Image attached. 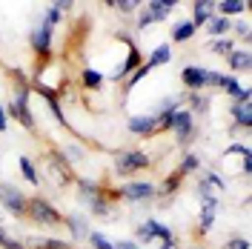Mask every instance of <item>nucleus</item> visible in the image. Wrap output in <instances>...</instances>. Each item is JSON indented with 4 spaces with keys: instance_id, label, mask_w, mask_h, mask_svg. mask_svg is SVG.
I'll use <instances>...</instances> for the list:
<instances>
[{
    "instance_id": "13",
    "label": "nucleus",
    "mask_w": 252,
    "mask_h": 249,
    "mask_svg": "<svg viewBox=\"0 0 252 249\" xmlns=\"http://www.w3.org/2000/svg\"><path fill=\"white\" fill-rule=\"evenodd\" d=\"M72 187H75L78 203H83V206H86L89 201H94V198L103 192V184H100V181H94V178H83V175L75 178V184H72Z\"/></svg>"
},
{
    "instance_id": "29",
    "label": "nucleus",
    "mask_w": 252,
    "mask_h": 249,
    "mask_svg": "<svg viewBox=\"0 0 252 249\" xmlns=\"http://www.w3.org/2000/svg\"><path fill=\"white\" fill-rule=\"evenodd\" d=\"M229 37H235V43L241 40V43H244V49H250L252 31H250V20H247V15L238 17V20H232V31H229Z\"/></svg>"
},
{
    "instance_id": "3",
    "label": "nucleus",
    "mask_w": 252,
    "mask_h": 249,
    "mask_svg": "<svg viewBox=\"0 0 252 249\" xmlns=\"http://www.w3.org/2000/svg\"><path fill=\"white\" fill-rule=\"evenodd\" d=\"M223 178H244L250 181L252 175V146L250 143H241V140H232L218 157V169Z\"/></svg>"
},
{
    "instance_id": "16",
    "label": "nucleus",
    "mask_w": 252,
    "mask_h": 249,
    "mask_svg": "<svg viewBox=\"0 0 252 249\" xmlns=\"http://www.w3.org/2000/svg\"><path fill=\"white\" fill-rule=\"evenodd\" d=\"M181 97H184L187 109L195 115V121L209 115V109H212V94H206V92H184Z\"/></svg>"
},
{
    "instance_id": "25",
    "label": "nucleus",
    "mask_w": 252,
    "mask_h": 249,
    "mask_svg": "<svg viewBox=\"0 0 252 249\" xmlns=\"http://www.w3.org/2000/svg\"><path fill=\"white\" fill-rule=\"evenodd\" d=\"M172 43H158L155 49H152V52H149V58H146V66H149V69H158V66H166V63H172Z\"/></svg>"
},
{
    "instance_id": "23",
    "label": "nucleus",
    "mask_w": 252,
    "mask_h": 249,
    "mask_svg": "<svg viewBox=\"0 0 252 249\" xmlns=\"http://www.w3.org/2000/svg\"><path fill=\"white\" fill-rule=\"evenodd\" d=\"M247 12H250V3L247 0H220V3H215V15L229 17V20L244 17Z\"/></svg>"
},
{
    "instance_id": "38",
    "label": "nucleus",
    "mask_w": 252,
    "mask_h": 249,
    "mask_svg": "<svg viewBox=\"0 0 252 249\" xmlns=\"http://www.w3.org/2000/svg\"><path fill=\"white\" fill-rule=\"evenodd\" d=\"M220 249H250V238H244V235H232V238L223 241V247Z\"/></svg>"
},
{
    "instance_id": "20",
    "label": "nucleus",
    "mask_w": 252,
    "mask_h": 249,
    "mask_svg": "<svg viewBox=\"0 0 252 249\" xmlns=\"http://www.w3.org/2000/svg\"><path fill=\"white\" fill-rule=\"evenodd\" d=\"M226 66H229V75H238V72H250L252 69V49H235V52H229L226 58Z\"/></svg>"
},
{
    "instance_id": "18",
    "label": "nucleus",
    "mask_w": 252,
    "mask_h": 249,
    "mask_svg": "<svg viewBox=\"0 0 252 249\" xmlns=\"http://www.w3.org/2000/svg\"><path fill=\"white\" fill-rule=\"evenodd\" d=\"M80 86H83L86 92H103V86H106L103 69H97V66H83V69H80Z\"/></svg>"
},
{
    "instance_id": "24",
    "label": "nucleus",
    "mask_w": 252,
    "mask_h": 249,
    "mask_svg": "<svg viewBox=\"0 0 252 249\" xmlns=\"http://www.w3.org/2000/svg\"><path fill=\"white\" fill-rule=\"evenodd\" d=\"M143 6H146L149 17H152V23H163L166 17L172 15V9H178V0H149Z\"/></svg>"
},
{
    "instance_id": "14",
    "label": "nucleus",
    "mask_w": 252,
    "mask_h": 249,
    "mask_svg": "<svg viewBox=\"0 0 252 249\" xmlns=\"http://www.w3.org/2000/svg\"><path fill=\"white\" fill-rule=\"evenodd\" d=\"M229 118H232L235 129L250 132L252 129V100H232L229 103Z\"/></svg>"
},
{
    "instance_id": "7",
    "label": "nucleus",
    "mask_w": 252,
    "mask_h": 249,
    "mask_svg": "<svg viewBox=\"0 0 252 249\" xmlns=\"http://www.w3.org/2000/svg\"><path fill=\"white\" fill-rule=\"evenodd\" d=\"M26 40H29L32 52L37 55V63H46L55 58V29L43 23V20H37L29 31H26Z\"/></svg>"
},
{
    "instance_id": "27",
    "label": "nucleus",
    "mask_w": 252,
    "mask_h": 249,
    "mask_svg": "<svg viewBox=\"0 0 252 249\" xmlns=\"http://www.w3.org/2000/svg\"><path fill=\"white\" fill-rule=\"evenodd\" d=\"M17 169H20V178H23L26 184H32V187H40V175H37V163H34L32 157L20 155V157H17Z\"/></svg>"
},
{
    "instance_id": "44",
    "label": "nucleus",
    "mask_w": 252,
    "mask_h": 249,
    "mask_svg": "<svg viewBox=\"0 0 252 249\" xmlns=\"http://www.w3.org/2000/svg\"><path fill=\"white\" fill-rule=\"evenodd\" d=\"M158 249H181V241H166V244H158Z\"/></svg>"
},
{
    "instance_id": "40",
    "label": "nucleus",
    "mask_w": 252,
    "mask_h": 249,
    "mask_svg": "<svg viewBox=\"0 0 252 249\" xmlns=\"http://www.w3.org/2000/svg\"><path fill=\"white\" fill-rule=\"evenodd\" d=\"M220 78H223V72H218V69H206V89H215V92H218Z\"/></svg>"
},
{
    "instance_id": "1",
    "label": "nucleus",
    "mask_w": 252,
    "mask_h": 249,
    "mask_svg": "<svg viewBox=\"0 0 252 249\" xmlns=\"http://www.w3.org/2000/svg\"><path fill=\"white\" fill-rule=\"evenodd\" d=\"M12 86H15V92L3 106L6 118H15L26 132L37 135V118H34V109H32V83L23 69H12Z\"/></svg>"
},
{
    "instance_id": "15",
    "label": "nucleus",
    "mask_w": 252,
    "mask_h": 249,
    "mask_svg": "<svg viewBox=\"0 0 252 249\" xmlns=\"http://www.w3.org/2000/svg\"><path fill=\"white\" fill-rule=\"evenodd\" d=\"M184 181H187V178H184V175H178L175 169L169 172V175H163V181L158 184V203H169V201H172L175 195L181 192Z\"/></svg>"
},
{
    "instance_id": "33",
    "label": "nucleus",
    "mask_w": 252,
    "mask_h": 249,
    "mask_svg": "<svg viewBox=\"0 0 252 249\" xmlns=\"http://www.w3.org/2000/svg\"><path fill=\"white\" fill-rule=\"evenodd\" d=\"M181 106H184V97H181V94H166V97L158 100V106H155L152 115H172V112L181 109Z\"/></svg>"
},
{
    "instance_id": "41",
    "label": "nucleus",
    "mask_w": 252,
    "mask_h": 249,
    "mask_svg": "<svg viewBox=\"0 0 252 249\" xmlns=\"http://www.w3.org/2000/svg\"><path fill=\"white\" fill-rule=\"evenodd\" d=\"M52 6H55L61 15H66V12H72V9H75V3H72V0H52Z\"/></svg>"
},
{
    "instance_id": "22",
    "label": "nucleus",
    "mask_w": 252,
    "mask_h": 249,
    "mask_svg": "<svg viewBox=\"0 0 252 249\" xmlns=\"http://www.w3.org/2000/svg\"><path fill=\"white\" fill-rule=\"evenodd\" d=\"M212 15H215V3H212V0H195V3H192V17H189V20H192L195 29H204Z\"/></svg>"
},
{
    "instance_id": "8",
    "label": "nucleus",
    "mask_w": 252,
    "mask_h": 249,
    "mask_svg": "<svg viewBox=\"0 0 252 249\" xmlns=\"http://www.w3.org/2000/svg\"><path fill=\"white\" fill-rule=\"evenodd\" d=\"M172 135H175V143L178 146H192V140L198 135V121H195V115L187 109V106H181V109L172 112Z\"/></svg>"
},
{
    "instance_id": "45",
    "label": "nucleus",
    "mask_w": 252,
    "mask_h": 249,
    "mask_svg": "<svg viewBox=\"0 0 252 249\" xmlns=\"http://www.w3.org/2000/svg\"><path fill=\"white\" fill-rule=\"evenodd\" d=\"M189 249H204V247H189Z\"/></svg>"
},
{
    "instance_id": "28",
    "label": "nucleus",
    "mask_w": 252,
    "mask_h": 249,
    "mask_svg": "<svg viewBox=\"0 0 252 249\" xmlns=\"http://www.w3.org/2000/svg\"><path fill=\"white\" fill-rule=\"evenodd\" d=\"M198 34V29L192 26V20H178L172 26V31H169V37H172V43H187V40H192Z\"/></svg>"
},
{
    "instance_id": "26",
    "label": "nucleus",
    "mask_w": 252,
    "mask_h": 249,
    "mask_svg": "<svg viewBox=\"0 0 252 249\" xmlns=\"http://www.w3.org/2000/svg\"><path fill=\"white\" fill-rule=\"evenodd\" d=\"M204 29H206V34H209L212 40H218V37H229V31H232V20H229V17H220V15H212Z\"/></svg>"
},
{
    "instance_id": "42",
    "label": "nucleus",
    "mask_w": 252,
    "mask_h": 249,
    "mask_svg": "<svg viewBox=\"0 0 252 249\" xmlns=\"http://www.w3.org/2000/svg\"><path fill=\"white\" fill-rule=\"evenodd\" d=\"M115 249H143V247H138L135 241H118V244H115Z\"/></svg>"
},
{
    "instance_id": "35",
    "label": "nucleus",
    "mask_w": 252,
    "mask_h": 249,
    "mask_svg": "<svg viewBox=\"0 0 252 249\" xmlns=\"http://www.w3.org/2000/svg\"><path fill=\"white\" fill-rule=\"evenodd\" d=\"M106 6H112L118 15H124V17H129V15H135L138 9H141V3L138 0H109Z\"/></svg>"
},
{
    "instance_id": "9",
    "label": "nucleus",
    "mask_w": 252,
    "mask_h": 249,
    "mask_svg": "<svg viewBox=\"0 0 252 249\" xmlns=\"http://www.w3.org/2000/svg\"><path fill=\"white\" fill-rule=\"evenodd\" d=\"M26 201H29V195L20 187L9 184V181H0V209H6L12 218L23 220V215H26Z\"/></svg>"
},
{
    "instance_id": "39",
    "label": "nucleus",
    "mask_w": 252,
    "mask_h": 249,
    "mask_svg": "<svg viewBox=\"0 0 252 249\" xmlns=\"http://www.w3.org/2000/svg\"><path fill=\"white\" fill-rule=\"evenodd\" d=\"M135 26H138V31H143V29L152 26V17H149V12H146V6H141V9L135 12Z\"/></svg>"
},
{
    "instance_id": "12",
    "label": "nucleus",
    "mask_w": 252,
    "mask_h": 249,
    "mask_svg": "<svg viewBox=\"0 0 252 249\" xmlns=\"http://www.w3.org/2000/svg\"><path fill=\"white\" fill-rule=\"evenodd\" d=\"M181 83H184L187 92H204L206 89V69L204 66H195V63L184 66L181 69Z\"/></svg>"
},
{
    "instance_id": "6",
    "label": "nucleus",
    "mask_w": 252,
    "mask_h": 249,
    "mask_svg": "<svg viewBox=\"0 0 252 249\" xmlns=\"http://www.w3.org/2000/svg\"><path fill=\"white\" fill-rule=\"evenodd\" d=\"M118 195H121V201L132 203V206H141V209L158 203V187L152 181H141V178H132L124 187H118Z\"/></svg>"
},
{
    "instance_id": "5",
    "label": "nucleus",
    "mask_w": 252,
    "mask_h": 249,
    "mask_svg": "<svg viewBox=\"0 0 252 249\" xmlns=\"http://www.w3.org/2000/svg\"><path fill=\"white\" fill-rule=\"evenodd\" d=\"M23 220H29L34 226H43V229H61L63 226V212L55 203L43 198V195H32L26 201V215Z\"/></svg>"
},
{
    "instance_id": "32",
    "label": "nucleus",
    "mask_w": 252,
    "mask_h": 249,
    "mask_svg": "<svg viewBox=\"0 0 252 249\" xmlns=\"http://www.w3.org/2000/svg\"><path fill=\"white\" fill-rule=\"evenodd\" d=\"M206 49H209V55H220V58H226L229 52H235L238 49V43H235V37H218V40H209Z\"/></svg>"
},
{
    "instance_id": "19",
    "label": "nucleus",
    "mask_w": 252,
    "mask_h": 249,
    "mask_svg": "<svg viewBox=\"0 0 252 249\" xmlns=\"http://www.w3.org/2000/svg\"><path fill=\"white\" fill-rule=\"evenodd\" d=\"M63 155V160L75 169V166H80L83 160H86V149H83V143H80L78 138H69V140H63L61 143V149H58Z\"/></svg>"
},
{
    "instance_id": "10",
    "label": "nucleus",
    "mask_w": 252,
    "mask_h": 249,
    "mask_svg": "<svg viewBox=\"0 0 252 249\" xmlns=\"http://www.w3.org/2000/svg\"><path fill=\"white\" fill-rule=\"evenodd\" d=\"M126 132L129 135H135V138L141 140H152L158 138L160 132H158V121L152 112H141V115H129V121H126Z\"/></svg>"
},
{
    "instance_id": "31",
    "label": "nucleus",
    "mask_w": 252,
    "mask_h": 249,
    "mask_svg": "<svg viewBox=\"0 0 252 249\" xmlns=\"http://www.w3.org/2000/svg\"><path fill=\"white\" fill-rule=\"evenodd\" d=\"M198 169H201V155H195V152H184V157H181V163L175 166V172H178V175H184V178H189V175H195Z\"/></svg>"
},
{
    "instance_id": "37",
    "label": "nucleus",
    "mask_w": 252,
    "mask_h": 249,
    "mask_svg": "<svg viewBox=\"0 0 252 249\" xmlns=\"http://www.w3.org/2000/svg\"><path fill=\"white\" fill-rule=\"evenodd\" d=\"M0 249H26V244L20 238H15V235L0 223Z\"/></svg>"
},
{
    "instance_id": "17",
    "label": "nucleus",
    "mask_w": 252,
    "mask_h": 249,
    "mask_svg": "<svg viewBox=\"0 0 252 249\" xmlns=\"http://www.w3.org/2000/svg\"><path fill=\"white\" fill-rule=\"evenodd\" d=\"M26 249H80L72 241H61V238H43V235H23L20 238Z\"/></svg>"
},
{
    "instance_id": "4",
    "label": "nucleus",
    "mask_w": 252,
    "mask_h": 249,
    "mask_svg": "<svg viewBox=\"0 0 252 249\" xmlns=\"http://www.w3.org/2000/svg\"><path fill=\"white\" fill-rule=\"evenodd\" d=\"M155 166V157L149 155L143 146H135V149H118L115 157H112V175L118 178H135L138 172L152 169Z\"/></svg>"
},
{
    "instance_id": "2",
    "label": "nucleus",
    "mask_w": 252,
    "mask_h": 249,
    "mask_svg": "<svg viewBox=\"0 0 252 249\" xmlns=\"http://www.w3.org/2000/svg\"><path fill=\"white\" fill-rule=\"evenodd\" d=\"M37 175H40V187L52 189V192H63V189H69L75 184V169L63 160V155L58 149H49L43 152L40 157V166H37Z\"/></svg>"
},
{
    "instance_id": "36",
    "label": "nucleus",
    "mask_w": 252,
    "mask_h": 249,
    "mask_svg": "<svg viewBox=\"0 0 252 249\" xmlns=\"http://www.w3.org/2000/svg\"><path fill=\"white\" fill-rule=\"evenodd\" d=\"M86 241H89V247L92 249H115V241H109V235L100 232V229H92Z\"/></svg>"
},
{
    "instance_id": "30",
    "label": "nucleus",
    "mask_w": 252,
    "mask_h": 249,
    "mask_svg": "<svg viewBox=\"0 0 252 249\" xmlns=\"http://www.w3.org/2000/svg\"><path fill=\"white\" fill-rule=\"evenodd\" d=\"M198 178H201V181H206V184L212 187V192H215V195H220V192H226V189H229V181H226L220 172H215V169H204Z\"/></svg>"
},
{
    "instance_id": "34",
    "label": "nucleus",
    "mask_w": 252,
    "mask_h": 249,
    "mask_svg": "<svg viewBox=\"0 0 252 249\" xmlns=\"http://www.w3.org/2000/svg\"><path fill=\"white\" fill-rule=\"evenodd\" d=\"M43 100H46V109L52 112L55 124L61 126V129H69V118H66L63 109H61V97H58V94H52V97H43Z\"/></svg>"
},
{
    "instance_id": "21",
    "label": "nucleus",
    "mask_w": 252,
    "mask_h": 249,
    "mask_svg": "<svg viewBox=\"0 0 252 249\" xmlns=\"http://www.w3.org/2000/svg\"><path fill=\"white\" fill-rule=\"evenodd\" d=\"M218 209L220 206H201V212H198V226H195L198 241H204L206 235L212 232V226H215V220H218Z\"/></svg>"
},
{
    "instance_id": "43",
    "label": "nucleus",
    "mask_w": 252,
    "mask_h": 249,
    "mask_svg": "<svg viewBox=\"0 0 252 249\" xmlns=\"http://www.w3.org/2000/svg\"><path fill=\"white\" fill-rule=\"evenodd\" d=\"M9 129V118H6V112H3V103H0V132H6Z\"/></svg>"
},
{
    "instance_id": "46",
    "label": "nucleus",
    "mask_w": 252,
    "mask_h": 249,
    "mask_svg": "<svg viewBox=\"0 0 252 249\" xmlns=\"http://www.w3.org/2000/svg\"><path fill=\"white\" fill-rule=\"evenodd\" d=\"M0 218H3V209H0Z\"/></svg>"
},
{
    "instance_id": "11",
    "label": "nucleus",
    "mask_w": 252,
    "mask_h": 249,
    "mask_svg": "<svg viewBox=\"0 0 252 249\" xmlns=\"http://www.w3.org/2000/svg\"><path fill=\"white\" fill-rule=\"evenodd\" d=\"M63 226L69 229V238H72L75 247H78L80 241H86L89 232H92V226H89V215H83V212H66V215H63Z\"/></svg>"
}]
</instances>
